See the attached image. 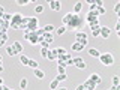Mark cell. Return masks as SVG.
I'll return each instance as SVG.
<instances>
[{"mask_svg":"<svg viewBox=\"0 0 120 90\" xmlns=\"http://www.w3.org/2000/svg\"><path fill=\"white\" fill-rule=\"evenodd\" d=\"M84 24H86L84 18H82L81 15H78V14H74V12H72V17H71L69 22H68L65 27H66V29H69V30H77V32H80V30L84 27Z\"/></svg>","mask_w":120,"mask_h":90,"instance_id":"1","label":"cell"},{"mask_svg":"<svg viewBox=\"0 0 120 90\" xmlns=\"http://www.w3.org/2000/svg\"><path fill=\"white\" fill-rule=\"evenodd\" d=\"M99 60H101V63H102L104 66H112L114 65V56L111 54V52H101V56H99Z\"/></svg>","mask_w":120,"mask_h":90,"instance_id":"2","label":"cell"},{"mask_svg":"<svg viewBox=\"0 0 120 90\" xmlns=\"http://www.w3.org/2000/svg\"><path fill=\"white\" fill-rule=\"evenodd\" d=\"M75 42L81 44L82 47H87V44H89V36L86 35L82 30H80V32H75Z\"/></svg>","mask_w":120,"mask_h":90,"instance_id":"3","label":"cell"},{"mask_svg":"<svg viewBox=\"0 0 120 90\" xmlns=\"http://www.w3.org/2000/svg\"><path fill=\"white\" fill-rule=\"evenodd\" d=\"M36 29H39V20L36 17H29V22H27V29L24 32H35Z\"/></svg>","mask_w":120,"mask_h":90,"instance_id":"4","label":"cell"},{"mask_svg":"<svg viewBox=\"0 0 120 90\" xmlns=\"http://www.w3.org/2000/svg\"><path fill=\"white\" fill-rule=\"evenodd\" d=\"M24 39L27 41V42H30L32 45L39 44V38H38V35L35 32H24Z\"/></svg>","mask_w":120,"mask_h":90,"instance_id":"5","label":"cell"},{"mask_svg":"<svg viewBox=\"0 0 120 90\" xmlns=\"http://www.w3.org/2000/svg\"><path fill=\"white\" fill-rule=\"evenodd\" d=\"M98 20H99V15H98L96 11H93V12H90V11H89V12H87V17H86V20H84V21H87L89 24H90V22L98 21Z\"/></svg>","mask_w":120,"mask_h":90,"instance_id":"6","label":"cell"},{"mask_svg":"<svg viewBox=\"0 0 120 90\" xmlns=\"http://www.w3.org/2000/svg\"><path fill=\"white\" fill-rule=\"evenodd\" d=\"M21 20H22V15H21L20 12L12 14V20H11V24H12V26H20V24H21Z\"/></svg>","mask_w":120,"mask_h":90,"instance_id":"7","label":"cell"},{"mask_svg":"<svg viewBox=\"0 0 120 90\" xmlns=\"http://www.w3.org/2000/svg\"><path fill=\"white\" fill-rule=\"evenodd\" d=\"M110 35H111V29L108 27V26H104V27H101V38L102 39H108L110 38Z\"/></svg>","mask_w":120,"mask_h":90,"instance_id":"8","label":"cell"},{"mask_svg":"<svg viewBox=\"0 0 120 90\" xmlns=\"http://www.w3.org/2000/svg\"><path fill=\"white\" fill-rule=\"evenodd\" d=\"M50 9L56 11V12L60 11V9H62V2H60V0H51V2H50Z\"/></svg>","mask_w":120,"mask_h":90,"instance_id":"9","label":"cell"},{"mask_svg":"<svg viewBox=\"0 0 120 90\" xmlns=\"http://www.w3.org/2000/svg\"><path fill=\"white\" fill-rule=\"evenodd\" d=\"M89 80L90 81H93L96 86H99L101 82H102V78H101V75L99 74H96V72H93V74H90V77H89Z\"/></svg>","mask_w":120,"mask_h":90,"instance_id":"10","label":"cell"},{"mask_svg":"<svg viewBox=\"0 0 120 90\" xmlns=\"http://www.w3.org/2000/svg\"><path fill=\"white\" fill-rule=\"evenodd\" d=\"M82 87H84V90H96V84L87 78V80L84 81V84H82Z\"/></svg>","mask_w":120,"mask_h":90,"instance_id":"11","label":"cell"},{"mask_svg":"<svg viewBox=\"0 0 120 90\" xmlns=\"http://www.w3.org/2000/svg\"><path fill=\"white\" fill-rule=\"evenodd\" d=\"M57 57H59V54H57V48H54V50H50V52H48V60H51V62H57Z\"/></svg>","mask_w":120,"mask_h":90,"instance_id":"12","label":"cell"},{"mask_svg":"<svg viewBox=\"0 0 120 90\" xmlns=\"http://www.w3.org/2000/svg\"><path fill=\"white\" fill-rule=\"evenodd\" d=\"M12 47L15 48V51H17L18 54H22V52H24V47H22V44H21V42H18V41L12 42Z\"/></svg>","mask_w":120,"mask_h":90,"instance_id":"13","label":"cell"},{"mask_svg":"<svg viewBox=\"0 0 120 90\" xmlns=\"http://www.w3.org/2000/svg\"><path fill=\"white\" fill-rule=\"evenodd\" d=\"M52 39H54L52 33H44V36L39 38V41H47L48 44H52Z\"/></svg>","mask_w":120,"mask_h":90,"instance_id":"14","label":"cell"},{"mask_svg":"<svg viewBox=\"0 0 120 90\" xmlns=\"http://www.w3.org/2000/svg\"><path fill=\"white\" fill-rule=\"evenodd\" d=\"M57 74H66V63L57 62Z\"/></svg>","mask_w":120,"mask_h":90,"instance_id":"15","label":"cell"},{"mask_svg":"<svg viewBox=\"0 0 120 90\" xmlns=\"http://www.w3.org/2000/svg\"><path fill=\"white\" fill-rule=\"evenodd\" d=\"M33 71H35V77L38 78V80H44V78H45V72L42 69L38 68V69H33Z\"/></svg>","mask_w":120,"mask_h":90,"instance_id":"16","label":"cell"},{"mask_svg":"<svg viewBox=\"0 0 120 90\" xmlns=\"http://www.w3.org/2000/svg\"><path fill=\"white\" fill-rule=\"evenodd\" d=\"M71 59H72V56L66 52V54H63V56H59V57H57V62H63V63H66L68 60H71Z\"/></svg>","mask_w":120,"mask_h":90,"instance_id":"17","label":"cell"},{"mask_svg":"<svg viewBox=\"0 0 120 90\" xmlns=\"http://www.w3.org/2000/svg\"><path fill=\"white\" fill-rule=\"evenodd\" d=\"M6 54H8V56H11V57H12V56H17L18 52L15 51V48L12 47V45H8V47H6Z\"/></svg>","mask_w":120,"mask_h":90,"instance_id":"18","label":"cell"},{"mask_svg":"<svg viewBox=\"0 0 120 90\" xmlns=\"http://www.w3.org/2000/svg\"><path fill=\"white\" fill-rule=\"evenodd\" d=\"M89 54L92 56V57H96V59H99V56H101V51H99V50H96V48H90V50H89Z\"/></svg>","mask_w":120,"mask_h":90,"instance_id":"19","label":"cell"},{"mask_svg":"<svg viewBox=\"0 0 120 90\" xmlns=\"http://www.w3.org/2000/svg\"><path fill=\"white\" fill-rule=\"evenodd\" d=\"M81 9H82V3L81 2H77V3H75V6H74V14H78V15H80Z\"/></svg>","mask_w":120,"mask_h":90,"instance_id":"20","label":"cell"},{"mask_svg":"<svg viewBox=\"0 0 120 90\" xmlns=\"http://www.w3.org/2000/svg\"><path fill=\"white\" fill-rule=\"evenodd\" d=\"M71 17H72V12H68V14H65V17L62 18V22H63V26H66L68 22H69Z\"/></svg>","mask_w":120,"mask_h":90,"instance_id":"21","label":"cell"},{"mask_svg":"<svg viewBox=\"0 0 120 90\" xmlns=\"http://www.w3.org/2000/svg\"><path fill=\"white\" fill-rule=\"evenodd\" d=\"M42 29H44V32H45V33H52V32L56 30V29H54V26H52V24H47V26H44Z\"/></svg>","mask_w":120,"mask_h":90,"instance_id":"22","label":"cell"},{"mask_svg":"<svg viewBox=\"0 0 120 90\" xmlns=\"http://www.w3.org/2000/svg\"><path fill=\"white\" fill-rule=\"evenodd\" d=\"M29 60H30V59H29L26 54H20V62H21L24 66H27V65H29Z\"/></svg>","mask_w":120,"mask_h":90,"instance_id":"23","label":"cell"},{"mask_svg":"<svg viewBox=\"0 0 120 90\" xmlns=\"http://www.w3.org/2000/svg\"><path fill=\"white\" fill-rule=\"evenodd\" d=\"M99 35H101V26H96V27H93V29H92V36L98 38Z\"/></svg>","mask_w":120,"mask_h":90,"instance_id":"24","label":"cell"},{"mask_svg":"<svg viewBox=\"0 0 120 90\" xmlns=\"http://www.w3.org/2000/svg\"><path fill=\"white\" fill-rule=\"evenodd\" d=\"M75 68H77V69H80V71H84L86 68H87V63H86L84 60H81L80 63H77V65H75Z\"/></svg>","mask_w":120,"mask_h":90,"instance_id":"25","label":"cell"},{"mask_svg":"<svg viewBox=\"0 0 120 90\" xmlns=\"http://www.w3.org/2000/svg\"><path fill=\"white\" fill-rule=\"evenodd\" d=\"M81 50H84V47H82L81 44H78V42L72 44V51H81Z\"/></svg>","mask_w":120,"mask_h":90,"instance_id":"26","label":"cell"},{"mask_svg":"<svg viewBox=\"0 0 120 90\" xmlns=\"http://www.w3.org/2000/svg\"><path fill=\"white\" fill-rule=\"evenodd\" d=\"M66 27H65V26H60V27H57V29H56V33H57V35L60 36V35H65V33H66Z\"/></svg>","mask_w":120,"mask_h":90,"instance_id":"27","label":"cell"},{"mask_svg":"<svg viewBox=\"0 0 120 90\" xmlns=\"http://www.w3.org/2000/svg\"><path fill=\"white\" fill-rule=\"evenodd\" d=\"M27 86H29L27 78H21V81H20V87H21L22 90H26V89H27Z\"/></svg>","mask_w":120,"mask_h":90,"instance_id":"28","label":"cell"},{"mask_svg":"<svg viewBox=\"0 0 120 90\" xmlns=\"http://www.w3.org/2000/svg\"><path fill=\"white\" fill-rule=\"evenodd\" d=\"M6 41H8V33H2L0 35V47H3Z\"/></svg>","mask_w":120,"mask_h":90,"instance_id":"29","label":"cell"},{"mask_svg":"<svg viewBox=\"0 0 120 90\" xmlns=\"http://www.w3.org/2000/svg\"><path fill=\"white\" fill-rule=\"evenodd\" d=\"M27 66H29V68H32V69H38V66H39V65H38V62H36V60H32V59H30Z\"/></svg>","mask_w":120,"mask_h":90,"instance_id":"30","label":"cell"},{"mask_svg":"<svg viewBox=\"0 0 120 90\" xmlns=\"http://www.w3.org/2000/svg\"><path fill=\"white\" fill-rule=\"evenodd\" d=\"M56 80H57L59 82H60V81H66V80H68V75H66V74H57Z\"/></svg>","mask_w":120,"mask_h":90,"instance_id":"31","label":"cell"},{"mask_svg":"<svg viewBox=\"0 0 120 90\" xmlns=\"http://www.w3.org/2000/svg\"><path fill=\"white\" fill-rule=\"evenodd\" d=\"M48 52H50L48 48H41V56H42V59H47L48 57Z\"/></svg>","mask_w":120,"mask_h":90,"instance_id":"32","label":"cell"},{"mask_svg":"<svg viewBox=\"0 0 120 90\" xmlns=\"http://www.w3.org/2000/svg\"><path fill=\"white\" fill-rule=\"evenodd\" d=\"M50 87H51V90H57L59 89V81L57 80H52L51 84H50Z\"/></svg>","mask_w":120,"mask_h":90,"instance_id":"33","label":"cell"},{"mask_svg":"<svg viewBox=\"0 0 120 90\" xmlns=\"http://www.w3.org/2000/svg\"><path fill=\"white\" fill-rule=\"evenodd\" d=\"M112 86H120V77L119 75H114V77H112Z\"/></svg>","mask_w":120,"mask_h":90,"instance_id":"34","label":"cell"},{"mask_svg":"<svg viewBox=\"0 0 120 90\" xmlns=\"http://www.w3.org/2000/svg\"><path fill=\"white\" fill-rule=\"evenodd\" d=\"M2 20H5V21H8V22H11V20H12V14H8V12H5V15H3V18Z\"/></svg>","mask_w":120,"mask_h":90,"instance_id":"35","label":"cell"},{"mask_svg":"<svg viewBox=\"0 0 120 90\" xmlns=\"http://www.w3.org/2000/svg\"><path fill=\"white\" fill-rule=\"evenodd\" d=\"M35 12H36V14H42V12H44V6H42V5H36V6H35Z\"/></svg>","mask_w":120,"mask_h":90,"instance_id":"36","label":"cell"},{"mask_svg":"<svg viewBox=\"0 0 120 90\" xmlns=\"http://www.w3.org/2000/svg\"><path fill=\"white\" fill-rule=\"evenodd\" d=\"M35 33L38 35V38H42L45 32H44V29H42V27H39V29H36V30H35Z\"/></svg>","mask_w":120,"mask_h":90,"instance_id":"37","label":"cell"},{"mask_svg":"<svg viewBox=\"0 0 120 90\" xmlns=\"http://www.w3.org/2000/svg\"><path fill=\"white\" fill-rule=\"evenodd\" d=\"M17 3L20 6H24V5H29V3H33V0H18Z\"/></svg>","mask_w":120,"mask_h":90,"instance_id":"38","label":"cell"},{"mask_svg":"<svg viewBox=\"0 0 120 90\" xmlns=\"http://www.w3.org/2000/svg\"><path fill=\"white\" fill-rule=\"evenodd\" d=\"M57 54H59V56H63V54H66V50H65L63 47H59V48H57Z\"/></svg>","mask_w":120,"mask_h":90,"instance_id":"39","label":"cell"},{"mask_svg":"<svg viewBox=\"0 0 120 90\" xmlns=\"http://www.w3.org/2000/svg\"><path fill=\"white\" fill-rule=\"evenodd\" d=\"M96 12H98V15H104L105 14V8H96Z\"/></svg>","mask_w":120,"mask_h":90,"instance_id":"40","label":"cell"},{"mask_svg":"<svg viewBox=\"0 0 120 90\" xmlns=\"http://www.w3.org/2000/svg\"><path fill=\"white\" fill-rule=\"evenodd\" d=\"M114 12L117 15L120 14V3H116V5H114Z\"/></svg>","mask_w":120,"mask_h":90,"instance_id":"41","label":"cell"},{"mask_svg":"<svg viewBox=\"0 0 120 90\" xmlns=\"http://www.w3.org/2000/svg\"><path fill=\"white\" fill-rule=\"evenodd\" d=\"M89 26H90V30H92L93 27H96V26H99V20H98V21H93V22H90Z\"/></svg>","mask_w":120,"mask_h":90,"instance_id":"42","label":"cell"},{"mask_svg":"<svg viewBox=\"0 0 120 90\" xmlns=\"http://www.w3.org/2000/svg\"><path fill=\"white\" fill-rule=\"evenodd\" d=\"M114 30L117 32V35L120 36V21H117V22H116V29H114Z\"/></svg>","mask_w":120,"mask_h":90,"instance_id":"43","label":"cell"},{"mask_svg":"<svg viewBox=\"0 0 120 90\" xmlns=\"http://www.w3.org/2000/svg\"><path fill=\"white\" fill-rule=\"evenodd\" d=\"M3 15H5V8L0 5V18H3Z\"/></svg>","mask_w":120,"mask_h":90,"instance_id":"44","label":"cell"},{"mask_svg":"<svg viewBox=\"0 0 120 90\" xmlns=\"http://www.w3.org/2000/svg\"><path fill=\"white\" fill-rule=\"evenodd\" d=\"M108 90H120V86H112V87L108 89Z\"/></svg>","mask_w":120,"mask_h":90,"instance_id":"45","label":"cell"},{"mask_svg":"<svg viewBox=\"0 0 120 90\" xmlns=\"http://www.w3.org/2000/svg\"><path fill=\"white\" fill-rule=\"evenodd\" d=\"M87 3H89V5H95L96 0H87Z\"/></svg>","mask_w":120,"mask_h":90,"instance_id":"46","label":"cell"},{"mask_svg":"<svg viewBox=\"0 0 120 90\" xmlns=\"http://www.w3.org/2000/svg\"><path fill=\"white\" fill-rule=\"evenodd\" d=\"M75 90H84V87H82V84H80V86H77V89Z\"/></svg>","mask_w":120,"mask_h":90,"instance_id":"47","label":"cell"},{"mask_svg":"<svg viewBox=\"0 0 120 90\" xmlns=\"http://www.w3.org/2000/svg\"><path fill=\"white\" fill-rule=\"evenodd\" d=\"M3 90H11V89L8 87V86H5V84H3Z\"/></svg>","mask_w":120,"mask_h":90,"instance_id":"48","label":"cell"},{"mask_svg":"<svg viewBox=\"0 0 120 90\" xmlns=\"http://www.w3.org/2000/svg\"><path fill=\"white\" fill-rule=\"evenodd\" d=\"M0 65H3V57L0 56Z\"/></svg>","mask_w":120,"mask_h":90,"instance_id":"49","label":"cell"},{"mask_svg":"<svg viewBox=\"0 0 120 90\" xmlns=\"http://www.w3.org/2000/svg\"><path fill=\"white\" fill-rule=\"evenodd\" d=\"M57 90H68V89H66V87H59Z\"/></svg>","mask_w":120,"mask_h":90,"instance_id":"50","label":"cell"},{"mask_svg":"<svg viewBox=\"0 0 120 90\" xmlns=\"http://www.w3.org/2000/svg\"><path fill=\"white\" fill-rule=\"evenodd\" d=\"M0 86H3V78H0Z\"/></svg>","mask_w":120,"mask_h":90,"instance_id":"51","label":"cell"},{"mask_svg":"<svg viewBox=\"0 0 120 90\" xmlns=\"http://www.w3.org/2000/svg\"><path fill=\"white\" fill-rule=\"evenodd\" d=\"M0 72H3V66L2 65H0Z\"/></svg>","mask_w":120,"mask_h":90,"instance_id":"52","label":"cell"},{"mask_svg":"<svg viewBox=\"0 0 120 90\" xmlns=\"http://www.w3.org/2000/svg\"><path fill=\"white\" fill-rule=\"evenodd\" d=\"M0 90H3V86H0Z\"/></svg>","mask_w":120,"mask_h":90,"instance_id":"53","label":"cell"},{"mask_svg":"<svg viewBox=\"0 0 120 90\" xmlns=\"http://www.w3.org/2000/svg\"><path fill=\"white\" fill-rule=\"evenodd\" d=\"M0 35H2V32H0Z\"/></svg>","mask_w":120,"mask_h":90,"instance_id":"54","label":"cell"},{"mask_svg":"<svg viewBox=\"0 0 120 90\" xmlns=\"http://www.w3.org/2000/svg\"><path fill=\"white\" fill-rule=\"evenodd\" d=\"M11 90H14V89H11Z\"/></svg>","mask_w":120,"mask_h":90,"instance_id":"55","label":"cell"}]
</instances>
